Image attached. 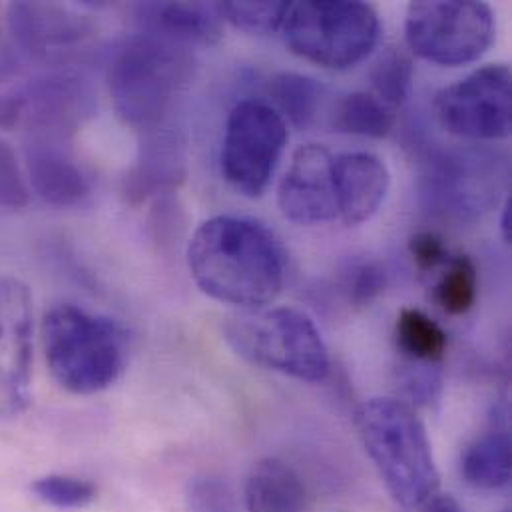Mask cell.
I'll return each mask as SVG.
<instances>
[{"label": "cell", "instance_id": "cell-1", "mask_svg": "<svg viewBox=\"0 0 512 512\" xmlns=\"http://www.w3.org/2000/svg\"><path fill=\"white\" fill-rule=\"evenodd\" d=\"M188 267L206 295L242 311L269 305L285 281L277 238L256 220L238 216L210 218L194 232Z\"/></svg>", "mask_w": 512, "mask_h": 512}, {"label": "cell", "instance_id": "cell-2", "mask_svg": "<svg viewBox=\"0 0 512 512\" xmlns=\"http://www.w3.org/2000/svg\"><path fill=\"white\" fill-rule=\"evenodd\" d=\"M194 74L190 48L152 32L118 44L108 64V88L118 116L144 136L160 132Z\"/></svg>", "mask_w": 512, "mask_h": 512}, {"label": "cell", "instance_id": "cell-3", "mask_svg": "<svg viewBox=\"0 0 512 512\" xmlns=\"http://www.w3.org/2000/svg\"><path fill=\"white\" fill-rule=\"evenodd\" d=\"M357 429L391 499L415 511L439 489V471L427 429L415 409L399 399H369L357 411Z\"/></svg>", "mask_w": 512, "mask_h": 512}, {"label": "cell", "instance_id": "cell-4", "mask_svg": "<svg viewBox=\"0 0 512 512\" xmlns=\"http://www.w3.org/2000/svg\"><path fill=\"white\" fill-rule=\"evenodd\" d=\"M42 347L54 381L74 395H94L112 387L128 355L126 331L116 321L72 303L46 311Z\"/></svg>", "mask_w": 512, "mask_h": 512}, {"label": "cell", "instance_id": "cell-5", "mask_svg": "<svg viewBox=\"0 0 512 512\" xmlns=\"http://www.w3.org/2000/svg\"><path fill=\"white\" fill-rule=\"evenodd\" d=\"M230 347L250 361L303 383L329 375L327 345L313 319L293 307H259L232 315L224 327Z\"/></svg>", "mask_w": 512, "mask_h": 512}, {"label": "cell", "instance_id": "cell-6", "mask_svg": "<svg viewBox=\"0 0 512 512\" xmlns=\"http://www.w3.org/2000/svg\"><path fill=\"white\" fill-rule=\"evenodd\" d=\"M281 34L289 50L329 70L365 60L379 42L377 10L361 0L289 2Z\"/></svg>", "mask_w": 512, "mask_h": 512}, {"label": "cell", "instance_id": "cell-7", "mask_svg": "<svg viewBox=\"0 0 512 512\" xmlns=\"http://www.w3.org/2000/svg\"><path fill=\"white\" fill-rule=\"evenodd\" d=\"M495 32V12L487 2L417 0L405 14L409 50L439 66L477 62L491 48Z\"/></svg>", "mask_w": 512, "mask_h": 512}, {"label": "cell", "instance_id": "cell-8", "mask_svg": "<svg viewBox=\"0 0 512 512\" xmlns=\"http://www.w3.org/2000/svg\"><path fill=\"white\" fill-rule=\"evenodd\" d=\"M287 122L256 98L238 102L228 114L222 140V174L226 182L248 198H259L287 146Z\"/></svg>", "mask_w": 512, "mask_h": 512}, {"label": "cell", "instance_id": "cell-9", "mask_svg": "<svg viewBox=\"0 0 512 512\" xmlns=\"http://www.w3.org/2000/svg\"><path fill=\"white\" fill-rule=\"evenodd\" d=\"M439 124L467 140H503L512 130V74L505 64H487L443 88L435 100Z\"/></svg>", "mask_w": 512, "mask_h": 512}, {"label": "cell", "instance_id": "cell-10", "mask_svg": "<svg viewBox=\"0 0 512 512\" xmlns=\"http://www.w3.org/2000/svg\"><path fill=\"white\" fill-rule=\"evenodd\" d=\"M32 383V295L24 281L0 275V419L22 415Z\"/></svg>", "mask_w": 512, "mask_h": 512}, {"label": "cell", "instance_id": "cell-11", "mask_svg": "<svg viewBox=\"0 0 512 512\" xmlns=\"http://www.w3.org/2000/svg\"><path fill=\"white\" fill-rule=\"evenodd\" d=\"M6 22L18 48L42 62L66 60L94 36V24L86 16L50 2H12Z\"/></svg>", "mask_w": 512, "mask_h": 512}, {"label": "cell", "instance_id": "cell-12", "mask_svg": "<svg viewBox=\"0 0 512 512\" xmlns=\"http://www.w3.org/2000/svg\"><path fill=\"white\" fill-rule=\"evenodd\" d=\"M277 206L297 226L337 220L333 154L325 146L305 144L295 150L277 190Z\"/></svg>", "mask_w": 512, "mask_h": 512}, {"label": "cell", "instance_id": "cell-13", "mask_svg": "<svg viewBox=\"0 0 512 512\" xmlns=\"http://www.w3.org/2000/svg\"><path fill=\"white\" fill-rule=\"evenodd\" d=\"M333 188L337 220L353 228L379 212L391 188V174L371 152H343L333 156Z\"/></svg>", "mask_w": 512, "mask_h": 512}, {"label": "cell", "instance_id": "cell-14", "mask_svg": "<svg viewBox=\"0 0 512 512\" xmlns=\"http://www.w3.org/2000/svg\"><path fill=\"white\" fill-rule=\"evenodd\" d=\"M26 172L34 194L54 208H76L90 198V182L60 142L28 140Z\"/></svg>", "mask_w": 512, "mask_h": 512}, {"label": "cell", "instance_id": "cell-15", "mask_svg": "<svg viewBox=\"0 0 512 512\" xmlns=\"http://www.w3.org/2000/svg\"><path fill=\"white\" fill-rule=\"evenodd\" d=\"M146 32L164 36L186 48L212 46L224 36V20L206 2H150L138 6Z\"/></svg>", "mask_w": 512, "mask_h": 512}, {"label": "cell", "instance_id": "cell-16", "mask_svg": "<svg viewBox=\"0 0 512 512\" xmlns=\"http://www.w3.org/2000/svg\"><path fill=\"white\" fill-rule=\"evenodd\" d=\"M186 176L182 144L166 128L146 136L142 156L126 180V196L142 202L148 196L176 188Z\"/></svg>", "mask_w": 512, "mask_h": 512}, {"label": "cell", "instance_id": "cell-17", "mask_svg": "<svg viewBox=\"0 0 512 512\" xmlns=\"http://www.w3.org/2000/svg\"><path fill=\"white\" fill-rule=\"evenodd\" d=\"M248 512H307V491L299 475L279 459L259 461L246 483Z\"/></svg>", "mask_w": 512, "mask_h": 512}, {"label": "cell", "instance_id": "cell-18", "mask_svg": "<svg viewBox=\"0 0 512 512\" xmlns=\"http://www.w3.org/2000/svg\"><path fill=\"white\" fill-rule=\"evenodd\" d=\"M461 471L465 481L475 489L497 491L509 485L512 449L507 421L495 425L467 447Z\"/></svg>", "mask_w": 512, "mask_h": 512}, {"label": "cell", "instance_id": "cell-19", "mask_svg": "<svg viewBox=\"0 0 512 512\" xmlns=\"http://www.w3.org/2000/svg\"><path fill=\"white\" fill-rule=\"evenodd\" d=\"M395 345L403 363L441 367L447 355V333L425 311L405 307L397 315Z\"/></svg>", "mask_w": 512, "mask_h": 512}, {"label": "cell", "instance_id": "cell-20", "mask_svg": "<svg viewBox=\"0 0 512 512\" xmlns=\"http://www.w3.org/2000/svg\"><path fill=\"white\" fill-rule=\"evenodd\" d=\"M397 124V110L371 92L347 94L335 110V130L363 138H385Z\"/></svg>", "mask_w": 512, "mask_h": 512}, {"label": "cell", "instance_id": "cell-21", "mask_svg": "<svg viewBox=\"0 0 512 512\" xmlns=\"http://www.w3.org/2000/svg\"><path fill=\"white\" fill-rule=\"evenodd\" d=\"M271 108L295 128H305L313 122L323 98V88L317 80L297 74L279 72L269 80Z\"/></svg>", "mask_w": 512, "mask_h": 512}, {"label": "cell", "instance_id": "cell-22", "mask_svg": "<svg viewBox=\"0 0 512 512\" xmlns=\"http://www.w3.org/2000/svg\"><path fill=\"white\" fill-rule=\"evenodd\" d=\"M479 297V269L471 256H451L433 287V301L447 315H467Z\"/></svg>", "mask_w": 512, "mask_h": 512}, {"label": "cell", "instance_id": "cell-23", "mask_svg": "<svg viewBox=\"0 0 512 512\" xmlns=\"http://www.w3.org/2000/svg\"><path fill=\"white\" fill-rule=\"evenodd\" d=\"M413 60L403 48H389L377 60L371 72V94L389 104L391 108H399L411 92L413 84Z\"/></svg>", "mask_w": 512, "mask_h": 512}, {"label": "cell", "instance_id": "cell-24", "mask_svg": "<svg viewBox=\"0 0 512 512\" xmlns=\"http://www.w3.org/2000/svg\"><path fill=\"white\" fill-rule=\"evenodd\" d=\"M216 10L224 22L250 34H273L281 30L289 2L285 0H228L216 2Z\"/></svg>", "mask_w": 512, "mask_h": 512}, {"label": "cell", "instance_id": "cell-25", "mask_svg": "<svg viewBox=\"0 0 512 512\" xmlns=\"http://www.w3.org/2000/svg\"><path fill=\"white\" fill-rule=\"evenodd\" d=\"M32 493L56 509H84L96 499V487L88 481L64 475H48L32 483Z\"/></svg>", "mask_w": 512, "mask_h": 512}, {"label": "cell", "instance_id": "cell-26", "mask_svg": "<svg viewBox=\"0 0 512 512\" xmlns=\"http://www.w3.org/2000/svg\"><path fill=\"white\" fill-rule=\"evenodd\" d=\"M30 202V188L14 148L0 138V208L22 210Z\"/></svg>", "mask_w": 512, "mask_h": 512}, {"label": "cell", "instance_id": "cell-27", "mask_svg": "<svg viewBox=\"0 0 512 512\" xmlns=\"http://www.w3.org/2000/svg\"><path fill=\"white\" fill-rule=\"evenodd\" d=\"M188 512H238L232 487L218 477H200L188 485Z\"/></svg>", "mask_w": 512, "mask_h": 512}, {"label": "cell", "instance_id": "cell-28", "mask_svg": "<svg viewBox=\"0 0 512 512\" xmlns=\"http://www.w3.org/2000/svg\"><path fill=\"white\" fill-rule=\"evenodd\" d=\"M409 256L421 271L429 273L439 267H445L447 261L451 259V252L443 236L431 230H423L411 236Z\"/></svg>", "mask_w": 512, "mask_h": 512}, {"label": "cell", "instance_id": "cell-29", "mask_svg": "<svg viewBox=\"0 0 512 512\" xmlns=\"http://www.w3.org/2000/svg\"><path fill=\"white\" fill-rule=\"evenodd\" d=\"M387 285V275L377 263H363L357 265L349 279H347V291L349 299L357 305H369L373 299H377Z\"/></svg>", "mask_w": 512, "mask_h": 512}, {"label": "cell", "instance_id": "cell-30", "mask_svg": "<svg viewBox=\"0 0 512 512\" xmlns=\"http://www.w3.org/2000/svg\"><path fill=\"white\" fill-rule=\"evenodd\" d=\"M423 512H463L459 503L449 497V495H443V497H433L427 505H425V511Z\"/></svg>", "mask_w": 512, "mask_h": 512}, {"label": "cell", "instance_id": "cell-31", "mask_svg": "<svg viewBox=\"0 0 512 512\" xmlns=\"http://www.w3.org/2000/svg\"><path fill=\"white\" fill-rule=\"evenodd\" d=\"M501 236L505 240V244L512 242V200L507 198L503 204V212H501Z\"/></svg>", "mask_w": 512, "mask_h": 512}]
</instances>
